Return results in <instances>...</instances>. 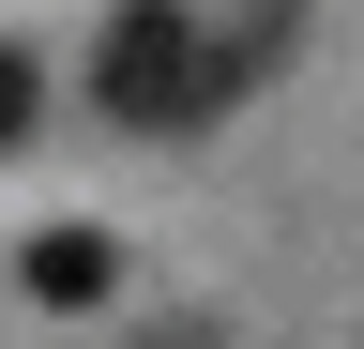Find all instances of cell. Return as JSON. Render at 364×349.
Wrapping results in <instances>:
<instances>
[{
	"label": "cell",
	"instance_id": "obj_1",
	"mask_svg": "<svg viewBox=\"0 0 364 349\" xmlns=\"http://www.w3.org/2000/svg\"><path fill=\"white\" fill-rule=\"evenodd\" d=\"M243 76H273V46H243L198 0H122L107 46H91V107L136 122V137H198L213 107H243Z\"/></svg>",
	"mask_w": 364,
	"mask_h": 349
},
{
	"label": "cell",
	"instance_id": "obj_2",
	"mask_svg": "<svg viewBox=\"0 0 364 349\" xmlns=\"http://www.w3.org/2000/svg\"><path fill=\"white\" fill-rule=\"evenodd\" d=\"M16 274H31V304H107V289H122V258H107V228H46Z\"/></svg>",
	"mask_w": 364,
	"mask_h": 349
},
{
	"label": "cell",
	"instance_id": "obj_3",
	"mask_svg": "<svg viewBox=\"0 0 364 349\" xmlns=\"http://www.w3.org/2000/svg\"><path fill=\"white\" fill-rule=\"evenodd\" d=\"M31 107H46V76H31V46H0V152L31 137Z\"/></svg>",
	"mask_w": 364,
	"mask_h": 349
},
{
	"label": "cell",
	"instance_id": "obj_4",
	"mask_svg": "<svg viewBox=\"0 0 364 349\" xmlns=\"http://www.w3.org/2000/svg\"><path fill=\"white\" fill-rule=\"evenodd\" d=\"M228 31L243 46H289V0H228Z\"/></svg>",
	"mask_w": 364,
	"mask_h": 349
},
{
	"label": "cell",
	"instance_id": "obj_5",
	"mask_svg": "<svg viewBox=\"0 0 364 349\" xmlns=\"http://www.w3.org/2000/svg\"><path fill=\"white\" fill-rule=\"evenodd\" d=\"M152 349H213V334H198V319H182V334H152Z\"/></svg>",
	"mask_w": 364,
	"mask_h": 349
}]
</instances>
